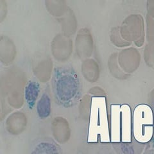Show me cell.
I'll return each mask as SVG.
<instances>
[{"instance_id": "4", "label": "cell", "mask_w": 154, "mask_h": 154, "mask_svg": "<svg viewBox=\"0 0 154 154\" xmlns=\"http://www.w3.org/2000/svg\"><path fill=\"white\" fill-rule=\"evenodd\" d=\"M121 134V105H112L110 106V142H122Z\"/></svg>"}, {"instance_id": "3", "label": "cell", "mask_w": 154, "mask_h": 154, "mask_svg": "<svg viewBox=\"0 0 154 154\" xmlns=\"http://www.w3.org/2000/svg\"><path fill=\"white\" fill-rule=\"evenodd\" d=\"M121 132L122 143L132 142V114L127 104L121 105Z\"/></svg>"}, {"instance_id": "1", "label": "cell", "mask_w": 154, "mask_h": 154, "mask_svg": "<svg viewBox=\"0 0 154 154\" xmlns=\"http://www.w3.org/2000/svg\"><path fill=\"white\" fill-rule=\"evenodd\" d=\"M98 136L101 143L110 142L106 98L102 96L91 99L88 142L97 143Z\"/></svg>"}, {"instance_id": "2", "label": "cell", "mask_w": 154, "mask_h": 154, "mask_svg": "<svg viewBox=\"0 0 154 154\" xmlns=\"http://www.w3.org/2000/svg\"><path fill=\"white\" fill-rule=\"evenodd\" d=\"M154 134V115L152 109L146 104L135 107L132 114V134L139 143L150 142Z\"/></svg>"}]
</instances>
